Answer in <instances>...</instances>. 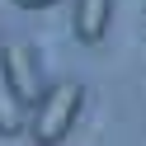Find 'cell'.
Masks as SVG:
<instances>
[{
	"label": "cell",
	"mask_w": 146,
	"mask_h": 146,
	"mask_svg": "<svg viewBox=\"0 0 146 146\" xmlns=\"http://www.w3.org/2000/svg\"><path fill=\"white\" fill-rule=\"evenodd\" d=\"M80 108H85V85H76V80H61V85L42 90V99L33 104V113H29L33 141H38V146H61L66 132L76 127Z\"/></svg>",
	"instance_id": "1"
},
{
	"label": "cell",
	"mask_w": 146,
	"mask_h": 146,
	"mask_svg": "<svg viewBox=\"0 0 146 146\" xmlns=\"http://www.w3.org/2000/svg\"><path fill=\"white\" fill-rule=\"evenodd\" d=\"M0 85L10 90L19 104H38L42 99V66L33 57V47L10 42V47L0 52Z\"/></svg>",
	"instance_id": "2"
},
{
	"label": "cell",
	"mask_w": 146,
	"mask_h": 146,
	"mask_svg": "<svg viewBox=\"0 0 146 146\" xmlns=\"http://www.w3.org/2000/svg\"><path fill=\"white\" fill-rule=\"evenodd\" d=\"M71 24H76L80 47H99L108 38V24H113V0H76Z\"/></svg>",
	"instance_id": "3"
},
{
	"label": "cell",
	"mask_w": 146,
	"mask_h": 146,
	"mask_svg": "<svg viewBox=\"0 0 146 146\" xmlns=\"http://www.w3.org/2000/svg\"><path fill=\"white\" fill-rule=\"evenodd\" d=\"M24 127H29V104H19L10 90L0 85V137H19Z\"/></svg>",
	"instance_id": "4"
},
{
	"label": "cell",
	"mask_w": 146,
	"mask_h": 146,
	"mask_svg": "<svg viewBox=\"0 0 146 146\" xmlns=\"http://www.w3.org/2000/svg\"><path fill=\"white\" fill-rule=\"evenodd\" d=\"M14 5H19V10H52L57 0H14Z\"/></svg>",
	"instance_id": "5"
}]
</instances>
